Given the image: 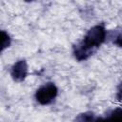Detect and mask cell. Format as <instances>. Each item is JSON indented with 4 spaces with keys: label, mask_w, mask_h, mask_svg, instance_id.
Here are the masks:
<instances>
[{
    "label": "cell",
    "mask_w": 122,
    "mask_h": 122,
    "mask_svg": "<svg viewBox=\"0 0 122 122\" xmlns=\"http://www.w3.org/2000/svg\"><path fill=\"white\" fill-rule=\"evenodd\" d=\"M102 122H122V108H115L108 112Z\"/></svg>",
    "instance_id": "obj_5"
},
{
    "label": "cell",
    "mask_w": 122,
    "mask_h": 122,
    "mask_svg": "<svg viewBox=\"0 0 122 122\" xmlns=\"http://www.w3.org/2000/svg\"><path fill=\"white\" fill-rule=\"evenodd\" d=\"M1 35H2V47H1V51H3L6 48L10 46L11 43V38L9 35L8 32H6L5 30H1Z\"/></svg>",
    "instance_id": "obj_7"
},
{
    "label": "cell",
    "mask_w": 122,
    "mask_h": 122,
    "mask_svg": "<svg viewBox=\"0 0 122 122\" xmlns=\"http://www.w3.org/2000/svg\"><path fill=\"white\" fill-rule=\"evenodd\" d=\"M107 38H109L112 44L122 48V30H112L107 35Z\"/></svg>",
    "instance_id": "obj_6"
},
{
    "label": "cell",
    "mask_w": 122,
    "mask_h": 122,
    "mask_svg": "<svg viewBox=\"0 0 122 122\" xmlns=\"http://www.w3.org/2000/svg\"><path fill=\"white\" fill-rule=\"evenodd\" d=\"M10 75L15 82H22L28 75V64L25 59L16 61L10 70Z\"/></svg>",
    "instance_id": "obj_3"
},
{
    "label": "cell",
    "mask_w": 122,
    "mask_h": 122,
    "mask_svg": "<svg viewBox=\"0 0 122 122\" xmlns=\"http://www.w3.org/2000/svg\"><path fill=\"white\" fill-rule=\"evenodd\" d=\"M107 30L103 24L91 28L84 38L73 46V55L76 60L84 61L88 59L107 39Z\"/></svg>",
    "instance_id": "obj_1"
},
{
    "label": "cell",
    "mask_w": 122,
    "mask_h": 122,
    "mask_svg": "<svg viewBox=\"0 0 122 122\" xmlns=\"http://www.w3.org/2000/svg\"><path fill=\"white\" fill-rule=\"evenodd\" d=\"M116 99L119 101H122V82L118 85L117 87V92H116Z\"/></svg>",
    "instance_id": "obj_8"
},
{
    "label": "cell",
    "mask_w": 122,
    "mask_h": 122,
    "mask_svg": "<svg viewBox=\"0 0 122 122\" xmlns=\"http://www.w3.org/2000/svg\"><path fill=\"white\" fill-rule=\"evenodd\" d=\"M58 94V89L55 84L49 82L42 85L35 92V99L40 105H49L52 103Z\"/></svg>",
    "instance_id": "obj_2"
},
{
    "label": "cell",
    "mask_w": 122,
    "mask_h": 122,
    "mask_svg": "<svg viewBox=\"0 0 122 122\" xmlns=\"http://www.w3.org/2000/svg\"><path fill=\"white\" fill-rule=\"evenodd\" d=\"M74 122H102V117L95 115L92 112H85L79 113L75 117Z\"/></svg>",
    "instance_id": "obj_4"
}]
</instances>
